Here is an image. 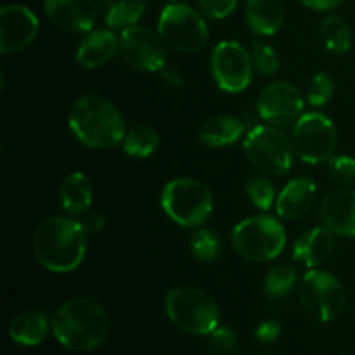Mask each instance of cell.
I'll use <instances>...</instances> for the list:
<instances>
[{
  "label": "cell",
  "mask_w": 355,
  "mask_h": 355,
  "mask_svg": "<svg viewBox=\"0 0 355 355\" xmlns=\"http://www.w3.org/2000/svg\"><path fill=\"white\" fill-rule=\"evenodd\" d=\"M189 248L200 262H215L222 253V241L211 229H200L191 236Z\"/></svg>",
  "instance_id": "cell-28"
},
{
  "label": "cell",
  "mask_w": 355,
  "mask_h": 355,
  "mask_svg": "<svg viewBox=\"0 0 355 355\" xmlns=\"http://www.w3.org/2000/svg\"><path fill=\"white\" fill-rule=\"evenodd\" d=\"M159 75H162V78L165 80V83H168V85H172V87H182L184 85L182 73H180L177 68L165 66V68L159 71Z\"/></svg>",
  "instance_id": "cell-37"
},
{
  "label": "cell",
  "mask_w": 355,
  "mask_h": 355,
  "mask_svg": "<svg viewBox=\"0 0 355 355\" xmlns=\"http://www.w3.org/2000/svg\"><path fill=\"white\" fill-rule=\"evenodd\" d=\"M245 125L231 114H218L205 121L200 128V141L210 148H224L241 139Z\"/></svg>",
  "instance_id": "cell-22"
},
{
  "label": "cell",
  "mask_w": 355,
  "mask_h": 355,
  "mask_svg": "<svg viewBox=\"0 0 355 355\" xmlns=\"http://www.w3.org/2000/svg\"><path fill=\"white\" fill-rule=\"evenodd\" d=\"M45 14L52 24L71 33H87L96 23L94 0H45Z\"/></svg>",
  "instance_id": "cell-15"
},
{
  "label": "cell",
  "mask_w": 355,
  "mask_h": 355,
  "mask_svg": "<svg viewBox=\"0 0 355 355\" xmlns=\"http://www.w3.org/2000/svg\"><path fill=\"white\" fill-rule=\"evenodd\" d=\"M89 234L82 222L69 217H49L37 227L33 252L38 263L55 274L78 269L87 253Z\"/></svg>",
  "instance_id": "cell-1"
},
{
  "label": "cell",
  "mask_w": 355,
  "mask_h": 355,
  "mask_svg": "<svg viewBox=\"0 0 355 355\" xmlns=\"http://www.w3.org/2000/svg\"><path fill=\"white\" fill-rule=\"evenodd\" d=\"M295 283H297L295 267L291 263H277L266 274L263 291L267 293V297L274 298V300H281V298L288 297L291 293Z\"/></svg>",
  "instance_id": "cell-27"
},
{
  "label": "cell",
  "mask_w": 355,
  "mask_h": 355,
  "mask_svg": "<svg viewBox=\"0 0 355 355\" xmlns=\"http://www.w3.org/2000/svg\"><path fill=\"white\" fill-rule=\"evenodd\" d=\"M158 35L163 44L180 54L200 52L208 42V26L203 16L186 3L172 2L162 10Z\"/></svg>",
  "instance_id": "cell-7"
},
{
  "label": "cell",
  "mask_w": 355,
  "mask_h": 355,
  "mask_svg": "<svg viewBox=\"0 0 355 355\" xmlns=\"http://www.w3.org/2000/svg\"><path fill=\"white\" fill-rule=\"evenodd\" d=\"M120 47V40L111 30H96L83 38L76 51V62L85 69H96L110 62Z\"/></svg>",
  "instance_id": "cell-19"
},
{
  "label": "cell",
  "mask_w": 355,
  "mask_h": 355,
  "mask_svg": "<svg viewBox=\"0 0 355 355\" xmlns=\"http://www.w3.org/2000/svg\"><path fill=\"white\" fill-rule=\"evenodd\" d=\"M121 146H123V151L132 158H149L158 149L159 135L149 125H137L127 132Z\"/></svg>",
  "instance_id": "cell-26"
},
{
  "label": "cell",
  "mask_w": 355,
  "mask_h": 355,
  "mask_svg": "<svg viewBox=\"0 0 355 355\" xmlns=\"http://www.w3.org/2000/svg\"><path fill=\"white\" fill-rule=\"evenodd\" d=\"M335 94V85L328 73H318L307 85V101L312 106H324Z\"/></svg>",
  "instance_id": "cell-31"
},
{
  "label": "cell",
  "mask_w": 355,
  "mask_h": 355,
  "mask_svg": "<svg viewBox=\"0 0 355 355\" xmlns=\"http://www.w3.org/2000/svg\"><path fill=\"white\" fill-rule=\"evenodd\" d=\"M326 163H328V172L333 180L342 186H355V158L331 156Z\"/></svg>",
  "instance_id": "cell-32"
},
{
  "label": "cell",
  "mask_w": 355,
  "mask_h": 355,
  "mask_svg": "<svg viewBox=\"0 0 355 355\" xmlns=\"http://www.w3.org/2000/svg\"><path fill=\"white\" fill-rule=\"evenodd\" d=\"M210 347L215 354L229 355L236 349V335L231 328H217L214 333H210Z\"/></svg>",
  "instance_id": "cell-33"
},
{
  "label": "cell",
  "mask_w": 355,
  "mask_h": 355,
  "mask_svg": "<svg viewBox=\"0 0 355 355\" xmlns=\"http://www.w3.org/2000/svg\"><path fill=\"white\" fill-rule=\"evenodd\" d=\"M168 2H177V0H168Z\"/></svg>",
  "instance_id": "cell-39"
},
{
  "label": "cell",
  "mask_w": 355,
  "mask_h": 355,
  "mask_svg": "<svg viewBox=\"0 0 355 355\" xmlns=\"http://www.w3.org/2000/svg\"><path fill=\"white\" fill-rule=\"evenodd\" d=\"M279 333L281 326L277 324L276 321H272V319H267V321H263L262 324L257 328L255 336L260 343H272L279 338Z\"/></svg>",
  "instance_id": "cell-35"
},
{
  "label": "cell",
  "mask_w": 355,
  "mask_h": 355,
  "mask_svg": "<svg viewBox=\"0 0 355 355\" xmlns=\"http://www.w3.org/2000/svg\"><path fill=\"white\" fill-rule=\"evenodd\" d=\"M92 184L83 172H73L62 180L59 201L62 210L71 215H85L92 205Z\"/></svg>",
  "instance_id": "cell-21"
},
{
  "label": "cell",
  "mask_w": 355,
  "mask_h": 355,
  "mask_svg": "<svg viewBox=\"0 0 355 355\" xmlns=\"http://www.w3.org/2000/svg\"><path fill=\"white\" fill-rule=\"evenodd\" d=\"M80 222H82L83 229H85L89 236L99 234L104 229V224H106V220H104V217L101 214H85Z\"/></svg>",
  "instance_id": "cell-36"
},
{
  "label": "cell",
  "mask_w": 355,
  "mask_h": 355,
  "mask_svg": "<svg viewBox=\"0 0 355 355\" xmlns=\"http://www.w3.org/2000/svg\"><path fill=\"white\" fill-rule=\"evenodd\" d=\"M252 61L253 68L262 76H274L279 71V55L276 49L262 40H255L252 44Z\"/></svg>",
  "instance_id": "cell-30"
},
{
  "label": "cell",
  "mask_w": 355,
  "mask_h": 355,
  "mask_svg": "<svg viewBox=\"0 0 355 355\" xmlns=\"http://www.w3.org/2000/svg\"><path fill=\"white\" fill-rule=\"evenodd\" d=\"M38 33V17L24 6H6L0 10V52L17 54L33 44Z\"/></svg>",
  "instance_id": "cell-14"
},
{
  "label": "cell",
  "mask_w": 355,
  "mask_h": 355,
  "mask_svg": "<svg viewBox=\"0 0 355 355\" xmlns=\"http://www.w3.org/2000/svg\"><path fill=\"white\" fill-rule=\"evenodd\" d=\"M118 40V54L130 68L144 73H159L166 66V45L156 31L134 24L121 30Z\"/></svg>",
  "instance_id": "cell-11"
},
{
  "label": "cell",
  "mask_w": 355,
  "mask_h": 355,
  "mask_svg": "<svg viewBox=\"0 0 355 355\" xmlns=\"http://www.w3.org/2000/svg\"><path fill=\"white\" fill-rule=\"evenodd\" d=\"M319 217L333 234L355 238V191L338 189L328 194L321 205Z\"/></svg>",
  "instance_id": "cell-16"
},
{
  "label": "cell",
  "mask_w": 355,
  "mask_h": 355,
  "mask_svg": "<svg viewBox=\"0 0 355 355\" xmlns=\"http://www.w3.org/2000/svg\"><path fill=\"white\" fill-rule=\"evenodd\" d=\"M73 135L92 149H110L123 142L125 120L110 99L87 94L73 103L68 114Z\"/></svg>",
  "instance_id": "cell-3"
},
{
  "label": "cell",
  "mask_w": 355,
  "mask_h": 355,
  "mask_svg": "<svg viewBox=\"0 0 355 355\" xmlns=\"http://www.w3.org/2000/svg\"><path fill=\"white\" fill-rule=\"evenodd\" d=\"M200 9L214 19H224L238 6V0H196Z\"/></svg>",
  "instance_id": "cell-34"
},
{
  "label": "cell",
  "mask_w": 355,
  "mask_h": 355,
  "mask_svg": "<svg viewBox=\"0 0 355 355\" xmlns=\"http://www.w3.org/2000/svg\"><path fill=\"white\" fill-rule=\"evenodd\" d=\"M51 328L62 347L75 352H90L106 342L111 322L99 302L73 298L54 312Z\"/></svg>",
  "instance_id": "cell-2"
},
{
  "label": "cell",
  "mask_w": 355,
  "mask_h": 355,
  "mask_svg": "<svg viewBox=\"0 0 355 355\" xmlns=\"http://www.w3.org/2000/svg\"><path fill=\"white\" fill-rule=\"evenodd\" d=\"M298 297L307 314L321 322L336 321L347 305V291L338 277L326 270H311L298 284Z\"/></svg>",
  "instance_id": "cell-9"
},
{
  "label": "cell",
  "mask_w": 355,
  "mask_h": 355,
  "mask_svg": "<svg viewBox=\"0 0 355 355\" xmlns=\"http://www.w3.org/2000/svg\"><path fill=\"white\" fill-rule=\"evenodd\" d=\"M165 311L180 331L194 336L210 335L220 321L217 302L198 288H173L165 298Z\"/></svg>",
  "instance_id": "cell-4"
},
{
  "label": "cell",
  "mask_w": 355,
  "mask_h": 355,
  "mask_svg": "<svg viewBox=\"0 0 355 355\" xmlns=\"http://www.w3.org/2000/svg\"><path fill=\"white\" fill-rule=\"evenodd\" d=\"M246 194H248L250 201L262 211L270 210V207L276 205V187L269 177H252L246 184Z\"/></svg>",
  "instance_id": "cell-29"
},
{
  "label": "cell",
  "mask_w": 355,
  "mask_h": 355,
  "mask_svg": "<svg viewBox=\"0 0 355 355\" xmlns=\"http://www.w3.org/2000/svg\"><path fill=\"white\" fill-rule=\"evenodd\" d=\"M234 252L250 262H269L286 246V232L277 218L255 215L239 222L231 234Z\"/></svg>",
  "instance_id": "cell-6"
},
{
  "label": "cell",
  "mask_w": 355,
  "mask_h": 355,
  "mask_svg": "<svg viewBox=\"0 0 355 355\" xmlns=\"http://www.w3.org/2000/svg\"><path fill=\"white\" fill-rule=\"evenodd\" d=\"M49 333L47 315L38 311L21 312L10 321L9 336L12 342L24 347L40 345Z\"/></svg>",
  "instance_id": "cell-23"
},
{
  "label": "cell",
  "mask_w": 355,
  "mask_h": 355,
  "mask_svg": "<svg viewBox=\"0 0 355 355\" xmlns=\"http://www.w3.org/2000/svg\"><path fill=\"white\" fill-rule=\"evenodd\" d=\"M333 248H335V234L324 225L312 227L295 241L293 259L304 263L305 267L315 269L329 259Z\"/></svg>",
  "instance_id": "cell-17"
},
{
  "label": "cell",
  "mask_w": 355,
  "mask_h": 355,
  "mask_svg": "<svg viewBox=\"0 0 355 355\" xmlns=\"http://www.w3.org/2000/svg\"><path fill=\"white\" fill-rule=\"evenodd\" d=\"M104 21L113 30L134 26L146 10V0H101Z\"/></svg>",
  "instance_id": "cell-24"
},
{
  "label": "cell",
  "mask_w": 355,
  "mask_h": 355,
  "mask_svg": "<svg viewBox=\"0 0 355 355\" xmlns=\"http://www.w3.org/2000/svg\"><path fill=\"white\" fill-rule=\"evenodd\" d=\"M318 187L309 177L290 180L276 200V211L283 218H298L307 214L314 205Z\"/></svg>",
  "instance_id": "cell-18"
},
{
  "label": "cell",
  "mask_w": 355,
  "mask_h": 355,
  "mask_svg": "<svg viewBox=\"0 0 355 355\" xmlns=\"http://www.w3.org/2000/svg\"><path fill=\"white\" fill-rule=\"evenodd\" d=\"M342 2L343 0H302V3L312 10H331Z\"/></svg>",
  "instance_id": "cell-38"
},
{
  "label": "cell",
  "mask_w": 355,
  "mask_h": 355,
  "mask_svg": "<svg viewBox=\"0 0 355 355\" xmlns=\"http://www.w3.org/2000/svg\"><path fill=\"white\" fill-rule=\"evenodd\" d=\"M210 71L220 90L229 94L243 92L252 82V55L238 42H220L211 52Z\"/></svg>",
  "instance_id": "cell-12"
},
{
  "label": "cell",
  "mask_w": 355,
  "mask_h": 355,
  "mask_svg": "<svg viewBox=\"0 0 355 355\" xmlns=\"http://www.w3.org/2000/svg\"><path fill=\"white\" fill-rule=\"evenodd\" d=\"M246 21L250 30L260 37L277 33L284 23V7L281 0H248Z\"/></svg>",
  "instance_id": "cell-20"
},
{
  "label": "cell",
  "mask_w": 355,
  "mask_h": 355,
  "mask_svg": "<svg viewBox=\"0 0 355 355\" xmlns=\"http://www.w3.org/2000/svg\"><path fill=\"white\" fill-rule=\"evenodd\" d=\"M319 35H321L322 44L329 52L345 54L352 47V30H350V24L342 16L333 14V16L324 17Z\"/></svg>",
  "instance_id": "cell-25"
},
{
  "label": "cell",
  "mask_w": 355,
  "mask_h": 355,
  "mask_svg": "<svg viewBox=\"0 0 355 355\" xmlns=\"http://www.w3.org/2000/svg\"><path fill=\"white\" fill-rule=\"evenodd\" d=\"M257 111L269 125L283 127L295 123L304 114V94L290 82H274L260 92Z\"/></svg>",
  "instance_id": "cell-13"
},
{
  "label": "cell",
  "mask_w": 355,
  "mask_h": 355,
  "mask_svg": "<svg viewBox=\"0 0 355 355\" xmlns=\"http://www.w3.org/2000/svg\"><path fill=\"white\" fill-rule=\"evenodd\" d=\"M162 208L175 224L191 229L200 227L211 217L214 196L200 180L179 177L163 187Z\"/></svg>",
  "instance_id": "cell-5"
},
{
  "label": "cell",
  "mask_w": 355,
  "mask_h": 355,
  "mask_svg": "<svg viewBox=\"0 0 355 355\" xmlns=\"http://www.w3.org/2000/svg\"><path fill=\"white\" fill-rule=\"evenodd\" d=\"M291 144L298 158L309 165L328 162L338 144L335 123L326 114L315 111L302 114L293 125Z\"/></svg>",
  "instance_id": "cell-10"
},
{
  "label": "cell",
  "mask_w": 355,
  "mask_h": 355,
  "mask_svg": "<svg viewBox=\"0 0 355 355\" xmlns=\"http://www.w3.org/2000/svg\"><path fill=\"white\" fill-rule=\"evenodd\" d=\"M246 158L269 175H284L293 166V144L276 125H257L243 142Z\"/></svg>",
  "instance_id": "cell-8"
}]
</instances>
